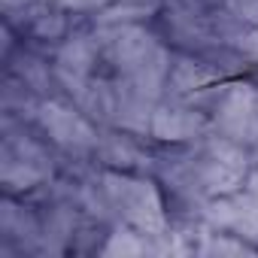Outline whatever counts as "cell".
Instances as JSON below:
<instances>
[{
	"mask_svg": "<svg viewBox=\"0 0 258 258\" xmlns=\"http://www.w3.org/2000/svg\"><path fill=\"white\" fill-rule=\"evenodd\" d=\"M97 152L103 155L106 164L121 167V170H134L143 164V152L137 149V143L127 134H106L97 140Z\"/></svg>",
	"mask_w": 258,
	"mask_h": 258,
	"instance_id": "8",
	"label": "cell"
},
{
	"mask_svg": "<svg viewBox=\"0 0 258 258\" xmlns=\"http://www.w3.org/2000/svg\"><path fill=\"white\" fill-rule=\"evenodd\" d=\"M100 182L112 201V210H118L127 225H134L146 237H158L167 231V216L155 182L131 173H106Z\"/></svg>",
	"mask_w": 258,
	"mask_h": 258,
	"instance_id": "1",
	"label": "cell"
},
{
	"mask_svg": "<svg viewBox=\"0 0 258 258\" xmlns=\"http://www.w3.org/2000/svg\"><path fill=\"white\" fill-rule=\"evenodd\" d=\"M100 40L97 37H85V34H76L70 40H64V46L58 49V58H55V67H64L70 73H82V76H91V67L94 61L100 58Z\"/></svg>",
	"mask_w": 258,
	"mask_h": 258,
	"instance_id": "7",
	"label": "cell"
},
{
	"mask_svg": "<svg viewBox=\"0 0 258 258\" xmlns=\"http://www.w3.org/2000/svg\"><path fill=\"white\" fill-rule=\"evenodd\" d=\"M37 124H40V131L64 146V149H73V152H88V149H97V131H94V124L88 121L85 112L61 103V100H40L37 112H34Z\"/></svg>",
	"mask_w": 258,
	"mask_h": 258,
	"instance_id": "4",
	"label": "cell"
},
{
	"mask_svg": "<svg viewBox=\"0 0 258 258\" xmlns=\"http://www.w3.org/2000/svg\"><path fill=\"white\" fill-rule=\"evenodd\" d=\"M195 158H198L204 191L213 198L240 191L249 176V155L243 152V143H237V140L213 137V140L201 143Z\"/></svg>",
	"mask_w": 258,
	"mask_h": 258,
	"instance_id": "2",
	"label": "cell"
},
{
	"mask_svg": "<svg viewBox=\"0 0 258 258\" xmlns=\"http://www.w3.org/2000/svg\"><path fill=\"white\" fill-rule=\"evenodd\" d=\"M213 124L228 140L255 146L258 140V88L249 82L222 85L213 103Z\"/></svg>",
	"mask_w": 258,
	"mask_h": 258,
	"instance_id": "3",
	"label": "cell"
},
{
	"mask_svg": "<svg viewBox=\"0 0 258 258\" xmlns=\"http://www.w3.org/2000/svg\"><path fill=\"white\" fill-rule=\"evenodd\" d=\"M52 176L49 152L31 137H7L4 140V167L0 179L10 191H28L43 185Z\"/></svg>",
	"mask_w": 258,
	"mask_h": 258,
	"instance_id": "5",
	"label": "cell"
},
{
	"mask_svg": "<svg viewBox=\"0 0 258 258\" xmlns=\"http://www.w3.org/2000/svg\"><path fill=\"white\" fill-rule=\"evenodd\" d=\"M210 127V118L185 103V100H176V103H161L155 106V115H152V137L164 140V143H188V140H198L204 137V131Z\"/></svg>",
	"mask_w": 258,
	"mask_h": 258,
	"instance_id": "6",
	"label": "cell"
},
{
	"mask_svg": "<svg viewBox=\"0 0 258 258\" xmlns=\"http://www.w3.org/2000/svg\"><path fill=\"white\" fill-rule=\"evenodd\" d=\"M228 10L249 25H258V0H225Z\"/></svg>",
	"mask_w": 258,
	"mask_h": 258,
	"instance_id": "12",
	"label": "cell"
},
{
	"mask_svg": "<svg viewBox=\"0 0 258 258\" xmlns=\"http://www.w3.org/2000/svg\"><path fill=\"white\" fill-rule=\"evenodd\" d=\"M31 31L34 37L40 40H58L64 31H67V19H64V7L55 4V10H37L34 7V16H31Z\"/></svg>",
	"mask_w": 258,
	"mask_h": 258,
	"instance_id": "9",
	"label": "cell"
},
{
	"mask_svg": "<svg viewBox=\"0 0 258 258\" xmlns=\"http://www.w3.org/2000/svg\"><path fill=\"white\" fill-rule=\"evenodd\" d=\"M16 76L25 85H31L34 91H46V85H49V67L40 64V61H34V58H25V55L16 64Z\"/></svg>",
	"mask_w": 258,
	"mask_h": 258,
	"instance_id": "11",
	"label": "cell"
},
{
	"mask_svg": "<svg viewBox=\"0 0 258 258\" xmlns=\"http://www.w3.org/2000/svg\"><path fill=\"white\" fill-rule=\"evenodd\" d=\"M204 255H249L252 246L243 243V237H228V234H207L204 243L198 246Z\"/></svg>",
	"mask_w": 258,
	"mask_h": 258,
	"instance_id": "10",
	"label": "cell"
}]
</instances>
